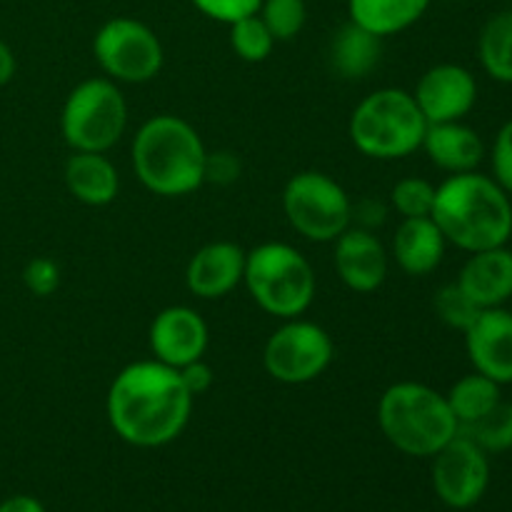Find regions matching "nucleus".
I'll return each instance as SVG.
<instances>
[{
    "instance_id": "9b49d317",
    "label": "nucleus",
    "mask_w": 512,
    "mask_h": 512,
    "mask_svg": "<svg viewBox=\"0 0 512 512\" xmlns=\"http://www.w3.org/2000/svg\"><path fill=\"white\" fill-rule=\"evenodd\" d=\"M490 483L488 453L458 433L433 455V488L448 508L465 510L480 503Z\"/></svg>"
},
{
    "instance_id": "2eb2a0df",
    "label": "nucleus",
    "mask_w": 512,
    "mask_h": 512,
    "mask_svg": "<svg viewBox=\"0 0 512 512\" xmlns=\"http://www.w3.org/2000/svg\"><path fill=\"white\" fill-rule=\"evenodd\" d=\"M333 265L345 288L353 293H373L388 278V250L373 230L350 225L333 240Z\"/></svg>"
},
{
    "instance_id": "e433bc0d",
    "label": "nucleus",
    "mask_w": 512,
    "mask_h": 512,
    "mask_svg": "<svg viewBox=\"0 0 512 512\" xmlns=\"http://www.w3.org/2000/svg\"><path fill=\"white\" fill-rule=\"evenodd\" d=\"M15 68H18V63H15V53L10 50L8 43H3V40H0V85H5L13 80Z\"/></svg>"
},
{
    "instance_id": "aec40b11",
    "label": "nucleus",
    "mask_w": 512,
    "mask_h": 512,
    "mask_svg": "<svg viewBox=\"0 0 512 512\" xmlns=\"http://www.w3.org/2000/svg\"><path fill=\"white\" fill-rule=\"evenodd\" d=\"M65 185L70 195L90 208H103L118 198L120 175L105 153L73 150L65 163Z\"/></svg>"
},
{
    "instance_id": "6e6552de",
    "label": "nucleus",
    "mask_w": 512,
    "mask_h": 512,
    "mask_svg": "<svg viewBox=\"0 0 512 512\" xmlns=\"http://www.w3.org/2000/svg\"><path fill=\"white\" fill-rule=\"evenodd\" d=\"M283 213L290 228L313 243H333L353 225L348 193L320 170H303L285 183Z\"/></svg>"
},
{
    "instance_id": "dca6fc26",
    "label": "nucleus",
    "mask_w": 512,
    "mask_h": 512,
    "mask_svg": "<svg viewBox=\"0 0 512 512\" xmlns=\"http://www.w3.org/2000/svg\"><path fill=\"white\" fill-rule=\"evenodd\" d=\"M245 250L230 240L203 245L185 268V285L203 300H218L233 293L245 275Z\"/></svg>"
},
{
    "instance_id": "4be33fe9",
    "label": "nucleus",
    "mask_w": 512,
    "mask_h": 512,
    "mask_svg": "<svg viewBox=\"0 0 512 512\" xmlns=\"http://www.w3.org/2000/svg\"><path fill=\"white\" fill-rule=\"evenodd\" d=\"M433 0H348V15L378 38L398 35L418 23Z\"/></svg>"
},
{
    "instance_id": "f257e3e1",
    "label": "nucleus",
    "mask_w": 512,
    "mask_h": 512,
    "mask_svg": "<svg viewBox=\"0 0 512 512\" xmlns=\"http://www.w3.org/2000/svg\"><path fill=\"white\" fill-rule=\"evenodd\" d=\"M193 400L178 368L155 358L138 360L110 383L105 413L120 440L135 448H160L183 433Z\"/></svg>"
},
{
    "instance_id": "f704fd0d",
    "label": "nucleus",
    "mask_w": 512,
    "mask_h": 512,
    "mask_svg": "<svg viewBox=\"0 0 512 512\" xmlns=\"http://www.w3.org/2000/svg\"><path fill=\"white\" fill-rule=\"evenodd\" d=\"M353 220L358 223V228L373 230L375 225H380L385 220V208L373 200H363V203L353 205Z\"/></svg>"
},
{
    "instance_id": "c85d7f7f",
    "label": "nucleus",
    "mask_w": 512,
    "mask_h": 512,
    "mask_svg": "<svg viewBox=\"0 0 512 512\" xmlns=\"http://www.w3.org/2000/svg\"><path fill=\"white\" fill-rule=\"evenodd\" d=\"M433 305L438 318L443 320L448 328L460 330V333H465V330L473 325V320L480 315L478 305L458 288V283L443 285V288L438 290V295H435Z\"/></svg>"
},
{
    "instance_id": "4468645a",
    "label": "nucleus",
    "mask_w": 512,
    "mask_h": 512,
    "mask_svg": "<svg viewBox=\"0 0 512 512\" xmlns=\"http://www.w3.org/2000/svg\"><path fill=\"white\" fill-rule=\"evenodd\" d=\"M465 350L475 373L512 385V313L503 308L480 310L478 318L465 330Z\"/></svg>"
},
{
    "instance_id": "412c9836",
    "label": "nucleus",
    "mask_w": 512,
    "mask_h": 512,
    "mask_svg": "<svg viewBox=\"0 0 512 512\" xmlns=\"http://www.w3.org/2000/svg\"><path fill=\"white\" fill-rule=\"evenodd\" d=\"M383 58V38L348 20L330 40V65L345 80L368 78Z\"/></svg>"
},
{
    "instance_id": "a878e982",
    "label": "nucleus",
    "mask_w": 512,
    "mask_h": 512,
    "mask_svg": "<svg viewBox=\"0 0 512 512\" xmlns=\"http://www.w3.org/2000/svg\"><path fill=\"white\" fill-rule=\"evenodd\" d=\"M230 45H233L235 55L245 63H263L273 53L275 38L268 25L260 20V15L255 13L230 25Z\"/></svg>"
},
{
    "instance_id": "39448f33",
    "label": "nucleus",
    "mask_w": 512,
    "mask_h": 512,
    "mask_svg": "<svg viewBox=\"0 0 512 512\" xmlns=\"http://www.w3.org/2000/svg\"><path fill=\"white\" fill-rule=\"evenodd\" d=\"M428 120L413 93L380 88L358 103L350 115V140L373 160H400L420 150Z\"/></svg>"
},
{
    "instance_id": "5701e85b",
    "label": "nucleus",
    "mask_w": 512,
    "mask_h": 512,
    "mask_svg": "<svg viewBox=\"0 0 512 512\" xmlns=\"http://www.w3.org/2000/svg\"><path fill=\"white\" fill-rule=\"evenodd\" d=\"M480 65L498 83L512 85V10L495 13L480 30Z\"/></svg>"
},
{
    "instance_id": "72a5a7b5",
    "label": "nucleus",
    "mask_w": 512,
    "mask_h": 512,
    "mask_svg": "<svg viewBox=\"0 0 512 512\" xmlns=\"http://www.w3.org/2000/svg\"><path fill=\"white\" fill-rule=\"evenodd\" d=\"M180 378H183L185 388H188V393L193 395V398L208 393L215 383L213 368H210L203 358L195 360V363H190V365H185V368H180Z\"/></svg>"
},
{
    "instance_id": "7ed1b4c3",
    "label": "nucleus",
    "mask_w": 512,
    "mask_h": 512,
    "mask_svg": "<svg viewBox=\"0 0 512 512\" xmlns=\"http://www.w3.org/2000/svg\"><path fill=\"white\" fill-rule=\"evenodd\" d=\"M133 170L140 183L160 198H183L205 183L203 138L178 115H153L133 138Z\"/></svg>"
},
{
    "instance_id": "9d476101",
    "label": "nucleus",
    "mask_w": 512,
    "mask_h": 512,
    "mask_svg": "<svg viewBox=\"0 0 512 512\" xmlns=\"http://www.w3.org/2000/svg\"><path fill=\"white\" fill-rule=\"evenodd\" d=\"M335 358L328 330L310 320L290 318L275 330L263 348V368L283 385H305L318 380Z\"/></svg>"
},
{
    "instance_id": "2f4dec72",
    "label": "nucleus",
    "mask_w": 512,
    "mask_h": 512,
    "mask_svg": "<svg viewBox=\"0 0 512 512\" xmlns=\"http://www.w3.org/2000/svg\"><path fill=\"white\" fill-rule=\"evenodd\" d=\"M490 165H493V180L512 195V120L498 130L490 148Z\"/></svg>"
},
{
    "instance_id": "cd10ccee",
    "label": "nucleus",
    "mask_w": 512,
    "mask_h": 512,
    "mask_svg": "<svg viewBox=\"0 0 512 512\" xmlns=\"http://www.w3.org/2000/svg\"><path fill=\"white\" fill-rule=\"evenodd\" d=\"M435 188L430 180L410 175V178L398 180L390 193V203L398 210L400 218H430L435 205Z\"/></svg>"
},
{
    "instance_id": "f8f14e48",
    "label": "nucleus",
    "mask_w": 512,
    "mask_h": 512,
    "mask_svg": "<svg viewBox=\"0 0 512 512\" xmlns=\"http://www.w3.org/2000/svg\"><path fill=\"white\" fill-rule=\"evenodd\" d=\"M428 125L463 120L478 100V83L468 68L458 63H440L425 70L413 93Z\"/></svg>"
},
{
    "instance_id": "1a4fd4ad",
    "label": "nucleus",
    "mask_w": 512,
    "mask_h": 512,
    "mask_svg": "<svg viewBox=\"0 0 512 512\" xmlns=\"http://www.w3.org/2000/svg\"><path fill=\"white\" fill-rule=\"evenodd\" d=\"M93 55L100 70L115 83L140 85L153 80L163 68V43L143 20L120 18L105 20L93 38Z\"/></svg>"
},
{
    "instance_id": "393cba45",
    "label": "nucleus",
    "mask_w": 512,
    "mask_h": 512,
    "mask_svg": "<svg viewBox=\"0 0 512 512\" xmlns=\"http://www.w3.org/2000/svg\"><path fill=\"white\" fill-rule=\"evenodd\" d=\"M460 433L468 435L485 453H505V450H512V403L510 400H500L483 418L460 428Z\"/></svg>"
},
{
    "instance_id": "423d86ee",
    "label": "nucleus",
    "mask_w": 512,
    "mask_h": 512,
    "mask_svg": "<svg viewBox=\"0 0 512 512\" xmlns=\"http://www.w3.org/2000/svg\"><path fill=\"white\" fill-rule=\"evenodd\" d=\"M243 283L258 308L280 320L300 318L318 288L310 260L288 243H263L250 250Z\"/></svg>"
},
{
    "instance_id": "f3484780",
    "label": "nucleus",
    "mask_w": 512,
    "mask_h": 512,
    "mask_svg": "<svg viewBox=\"0 0 512 512\" xmlns=\"http://www.w3.org/2000/svg\"><path fill=\"white\" fill-rule=\"evenodd\" d=\"M455 283L480 310L503 308L512 298V250L500 245L470 253Z\"/></svg>"
},
{
    "instance_id": "7c9ffc66",
    "label": "nucleus",
    "mask_w": 512,
    "mask_h": 512,
    "mask_svg": "<svg viewBox=\"0 0 512 512\" xmlns=\"http://www.w3.org/2000/svg\"><path fill=\"white\" fill-rule=\"evenodd\" d=\"M190 3H193L205 18L233 25L235 20L258 13L263 0H190Z\"/></svg>"
},
{
    "instance_id": "ddd939ff",
    "label": "nucleus",
    "mask_w": 512,
    "mask_h": 512,
    "mask_svg": "<svg viewBox=\"0 0 512 512\" xmlns=\"http://www.w3.org/2000/svg\"><path fill=\"white\" fill-rule=\"evenodd\" d=\"M148 340L155 360L180 370L203 358L210 333L198 310L188 305H170L155 315Z\"/></svg>"
},
{
    "instance_id": "f03ea898",
    "label": "nucleus",
    "mask_w": 512,
    "mask_h": 512,
    "mask_svg": "<svg viewBox=\"0 0 512 512\" xmlns=\"http://www.w3.org/2000/svg\"><path fill=\"white\" fill-rule=\"evenodd\" d=\"M430 218L450 245L465 253L508 245L512 238L510 195L490 175H450L435 188V205Z\"/></svg>"
},
{
    "instance_id": "0eeeda50",
    "label": "nucleus",
    "mask_w": 512,
    "mask_h": 512,
    "mask_svg": "<svg viewBox=\"0 0 512 512\" xmlns=\"http://www.w3.org/2000/svg\"><path fill=\"white\" fill-rule=\"evenodd\" d=\"M128 103L110 78H88L68 93L60 113V133L73 150L108 153L125 133Z\"/></svg>"
},
{
    "instance_id": "6ab92c4d",
    "label": "nucleus",
    "mask_w": 512,
    "mask_h": 512,
    "mask_svg": "<svg viewBox=\"0 0 512 512\" xmlns=\"http://www.w3.org/2000/svg\"><path fill=\"white\" fill-rule=\"evenodd\" d=\"M448 240L433 218H403L393 238V258L403 273L423 278L440 268Z\"/></svg>"
},
{
    "instance_id": "c756f323",
    "label": "nucleus",
    "mask_w": 512,
    "mask_h": 512,
    "mask_svg": "<svg viewBox=\"0 0 512 512\" xmlns=\"http://www.w3.org/2000/svg\"><path fill=\"white\" fill-rule=\"evenodd\" d=\"M23 283L35 298H48L60 288V265L50 258H33L25 265Z\"/></svg>"
},
{
    "instance_id": "20e7f679",
    "label": "nucleus",
    "mask_w": 512,
    "mask_h": 512,
    "mask_svg": "<svg viewBox=\"0 0 512 512\" xmlns=\"http://www.w3.org/2000/svg\"><path fill=\"white\" fill-rule=\"evenodd\" d=\"M378 425L395 450L413 458H433L460 433L445 393L415 380L385 390L378 403Z\"/></svg>"
},
{
    "instance_id": "b1692460",
    "label": "nucleus",
    "mask_w": 512,
    "mask_h": 512,
    "mask_svg": "<svg viewBox=\"0 0 512 512\" xmlns=\"http://www.w3.org/2000/svg\"><path fill=\"white\" fill-rule=\"evenodd\" d=\"M500 390H503V385H498L495 380L485 378V375L480 373H470L463 375V378L445 393V398H448V405L450 410H453L455 418H458L460 428H465V425L483 418L488 410H493L495 405L503 400Z\"/></svg>"
},
{
    "instance_id": "c9c22d12",
    "label": "nucleus",
    "mask_w": 512,
    "mask_h": 512,
    "mask_svg": "<svg viewBox=\"0 0 512 512\" xmlns=\"http://www.w3.org/2000/svg\"><path fill=\"white\" fill-rule=\"evenodd\" d=\"M0 512H45L43 503L30 495H13V498L0 503Z\"/></svg>"
},
{
    "instance_id": "bb28decb",
    "label": "nucleus",
    "mask_w": 512,
    "mask_h": 512,
    "mask_svg": "<svg viewBox=\"0 0 512 512\" xmlns=\"http://www.w3.org/2000/svg\"><path fill=\"white\" fill-rule=\"evenodd\" d=\"M258 15L278 43V40H293L305 28L308 8L305 0H263Z\"/></svg>"
},
{
    "instance_id": "a211bd4d",
    "label": "nucleus",
    "mask_w": 512,
    "mask_h": 512,
    "mask_svg": "<svg viewBox=\"0 0 512 512\" xmlns=\"http://www.w3.org/2000/svg\"><path fill=\"white\" fill-rule=\"evenodd\" d=\"M420 148L428 153L435 168L450 175L478 170V165L485 158L483 138L478 135V130L465 125L463 120L428 125Z\"/></svg>"
},
{
    "instance_id": "473e14b6",
    "label": "nucleus",
    "mask_w": 512,
    "mask_h": 512,
    "mask_svg": "<svg viewBox=\"0 0 512 512\" xmlns=\"http://www.w3.org/2000/svg\"><path fill=\"white\" fill-rule=\"evenodd\" d=\"M240 163L233 153H208L205 160V183L228 185L238 180Z\"/></svg>"
}]
</instances>
